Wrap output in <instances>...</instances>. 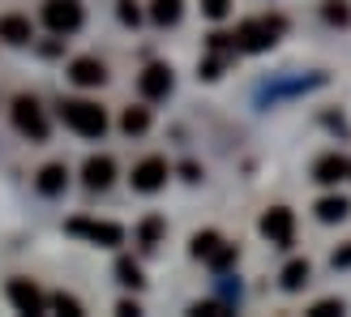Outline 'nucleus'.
I'll use <instances>...</instances> for the list:
<instances>
[{
	"instance_id": "obj_23",
	"label": "nucleus",
	"mask_w": 351,
	"mask_h": 317,
	"mask_svg": "<svg viewBox=\"0 0 351 317\" xmlns=\"http://www.w3.org/2000/svg\"><path fill=\"white\" fill-rule=\"evenodd\" d=\"M159 236H163V219H146L142 223V244H146V249H154Z\"/></svg>"
},
{
	"instance_id": "obj_16",
	"label": "nucleus",
	"mask_w": 351,
	"mask_h": 317,
	"mask_svg": "<svg viewBox=\"0 0 351 317\" xmlns=\"http://www.w3.org/2000/svg\"><path fill=\"white\" fill-rule=\"evenodd\" d=\"M347 215H351V202L347 198H322L317 202V219L322 223H343Z\"/></svg>"
},
{
	"instance_id": "obj_4",
	"label": "nucleus",
	"mask_w": 351,
	"mask_h": 317,
	"mask_svg": "<svg viewBox=\"0 0 351 317\" xmlns=\"http://www.w3.org/2000/svg\"><path fill=\"white\" fill-rule=\"evenodd\" d=\"M13 125H17V133H26L30 142H43L47 137V116H43V108L30 95H22L13 103Z\"/></svg>"
},
{
	"instance_id": "obj_24",
	"label": "nucleus",
	"mask_w": 351,
	"mask_h": 317,
	"mask_svg": "<svg viewBox=\"0 0 351 317\" xmlns=\"http://www.w3.org/2000/svg\"><path fill=\"white\" fill-rule=\"evenodd\" d=\"M202 13L219 22V17H227V13H232V0H202Z\"/></svg>"
},
{
	"instance_id": "obj_27",
	"label": "nucleus",
	"mask_w": 351,
	"mask_h": 317,
	"mask_svg": "<svg viewBox=\"0 0 351 317\" xmlns=\"http://www.w3.org/2000/svg\"><path fill=\"white\" fill-rule=\"evenodd\" d=\"M193 313H197V317H227L232 309L219 305V301H206V305H193Z\"/></svg>"
},
{
	"instance_id": "obj_9",
	"label": "nucleus",
	"mask_w": 351,
	"mask_h": 317,
	"mask_svg": "<svg viewBox=\"0 0 351 317\" xmlns=\"http://www.w3.org/2000/svg\"><path fill=\"white\" fill-rule=\"evenodd\" d=\"M129 180H133L137 193H154V189H163V185H167V158H159V154H154V158H142V163L133 167Z\"/></svg>"
},
{
	"instance_id": "obj_2",
	"label": "nucleus",
	"mask_w": 351,
	"mask_h": 317,
	"mask_svg": "<svg viewBox=\"0 0 351 317\" xmlns=\"http://www.w3.org/2000/svg\"><path fill=\"white\" fill-rule=\"evenodd\" d=\"M283 30H287L283 17H253V22H240V30L232 39H236L240 51H266V47H274V39Z\"/></svg>"
},
{
	"instance_id": "obj_3",
	"label": "nucleus",
	"mask_w": 351,
	"mask_h": 317,
	"mask_svg": "<svg viewBox=\"0 0 351 317\" xmlns=\"http://www.w3.org/2000/svg\"><path fill=\"white\" fill-rule=\"evenodd\" d=\"M193 257L210 261L215 270H227L236 261V244H227L219 232H197V236H193Z\"/></svg>"
},
{
	"instance_id": "obj_11",
	"label": "nucleus",
	"mask_w": 351,
	"mask_h": 317,
	"mask_svg": "<svg viewBox=\"0 0 351 317\" xmlns=\"http://www.w3.org/2000/svg\"><path fill=\"white\" fill-rule=\"evenodd\" d=\"M82 180L86 189H108L116 180V163L108 154H95V158H86V167H82Z\"/></svg>"
},
{
	"instance_id": "obj_22",
	"label": "nucleus",
	"mask_w": 351,
	"mask_h": 317,
	"mask_svg": "<svg viewBox=\"0 0 351 317\" xmlns=\"http://www.w3.org/2000/svg\"><path fill=\"white\" fill-rule=\"evenodd\" d=\"M47 305H51V309H60V313H69V317H82V301H77V296H64V292H56Z\"/></svg>"
},
{
	"instance_id": "obj_14",
	"label": "nucleus",
	"mask_w": 351,
	"mask_h": 317,
	"mask_svg": "<svg viewBox=\"0 0 351 317\" xmlns=\"http://www.w3.org/2000/svg\"><path fill=\"white\" fill-rule=\"evenodd\" d=\"M0 39H5V43H13V47H22V43H30V39H34V30H30V22H26V17L9 13V17H0Z\"/></svg>"
},
{
	"instance_id": "obj_18",
	"label": "nucleus",
	"mask_w": 351,
	"mask_h": 317,
	"mask_svg": "<svg viewBox=\"0 0 351 317\" xmlns=\"http://www.w3.org/2000/svg\"><path fill=\"white\" fill-rule=\"evenodd\" d=\"M308 274H313L308 261H300V257L287 261V266H283V292H300V287L308 283Z\"/></svg>"
},
{
	"instance_id": "obj_25",
	"label": "nucleus",
	"mask_w": 351,
	"mask_h": 317,
	"mask_svg": "<svg viewBox=\"0 0 351 317\" xmlns=\"http://www.w3.org/2000/svg\"><path fill=\"white\" fill-rule=\"evenodd\" d=\"M343 313V301H317L308 309V317H339Z\"/></svg>"
},
{
	"instance_id": "obj_19",
	"label": "nucleus",
	"mask_w": 351,
	"mask_h": 317,
	"mask_svg": "<svg viewBox=\"0 0 351 317\" xmlns=\"http://www.w3.org/2000/svg\"><path fill=\"white\" fill-rule=\"evenodd\" d=\"M120 129H125V133H146V129H150V112H146V108H125V116H120Z\"/></svg>"
},
{
	"instance_id": "obj_6",
	"label": "nucleus",
	"mask_w": 351,
	"mask_h": 317,
	"mask_svg": "<svg viewBox=\"0 0 351 317\" xmlns=\"http://www.w3.org/2000/svg\"><path fill=\"white\" fill-rule=\"evenodd\" d=\"M43 22L51 34H73L82 26V5L77 0H47L43 5Z\"/></svg>"
},
{
	"instance_id": "obj_12",
	"label": "nucleus",
	"mask_w": 351,
	"mask_h": 317,
	"mask_svg": "<svg viewBox=\"0 0 351 317\" xmlns=\"http://www.w3.org/2000/svg\"><path fill=\"white\" fill-rule=\"evenodd\" d=\"M351 176V163L343 154H322L317 163H313V180H322V185H339Z\"/></svg>"
},
{
	"instance_id": "obj_8",
	"label": "nucleus",
	"mask_w": 351,
	"mask_h": 317,
	"mask_svg": "<svg viewBox=\"0 0 351 317\" xmlns=\"http://www.w3.org/2000/svg\"><path fill=\"white\" fill-rule=\"evenodd\" d=\"M171 86H176V78H171L167 64H146L142 78H137V91H142V99H150V103L154 99H167Z\"/></svg>"
},
{
	"instance_id": "obj_17",
	"label": "nucleus",
	"mask_w": 351,
	"mask_h": 317,
	"mask_svg": "<svg viewBox=\"0 0 351 317\" xmlns=\"http://www.w3.org/2000/svg\"><path fill=\"white\" fill-rule=\"evenodd\" d=\"M150 22L154 26H176L180 22V0H150Z\"/></svg>"
},
{
	"instance_id": "obj_10",
	"label": "nucleus",
	"mask_w": 351,
	"mask_h": 317,
	"mask_svg": "<svg viewBox=\"0 0 351 317\" xmlns=\"http://www.w3.org/2000/svg\"><path fill=\"white\" fill-rule=\"evenodd\" d=\"M9 301L17 313H43L47 309V296L30 283V279H9Z\"/></svg>"
},
{
	"instance_id": "obj_13",
	"label": "nucleus",
	"mask_w": 351,
	"mask_h": 317,
	"mask_svg": "<svg viewBox=\"0 0 351 317\" xmlns=\"http://www.w3.org/2000/svg\"><path fill=\"white\" fill-rule=\"evenodd\" d=\"M69 78H73L77 86H103L108 82V69H103V60H95V56H77L73 64H69Z\"/></svg>"
},
{
	"instance_id": "obj_7",
	"label": "nucleus",
	"mask_w": 351,
	"mask_h": 317,
	"mask_svg": "<svg viewBox=\"0 0 351 317\" xmlns=\"http://www.w3.org/2000/svg\"><path fill=\"white\" fill-rule=\"evenodd\" d=\"M69 232L86 236L90 244H103V249H112V244L125 240V232H120L116 223H99V219H69Z\"/></svg>"
},
{
	"instance_id": "obj_1",
	"label": "nucleus",
	"mask_w": 351,
	"mask_h": 317,
	"mask_svg": "<svg viewBox=\"0 0 351 317\" xmlns=\"http://www.w3.org/2000/svg\"><path fill=\"white\" fill-rule=\"evenodd\" d=\"M60 120L82 137H103L108 133V112H103L99 103H90V99H64L60 103Z\"/></svg>"
},
{
	"instance_id": "obj_5",
	"label": "nucleus",
	"mask_w": 351,
	"mask_h": 317,
	"mask_svg": "<svg viewBox=\"0 0 351 317\" xmlns=\"http://www.w3.org/2000/svg\"><path fill=\"white\" fill-rule=\"evenodd\" d=\"M261 236H266L270 244H278V249H291V240H295V215L287 206H274L261 215Z\"/></svg>"
},
{
	"instance_id": "obj_28",
	"label": "nucleus",
	"mask_w": 351,
	"mask_h": 317,
	"mask_svg": "<svg viewBox=\"0 0 351 317\" xmlns=\"http://www.w3.org/2000/svg\"><path fill=\"white\" fill-rule=\"evenodd\" d=\"M351 266V244H343V249L335 253V270H347Z\"/></svg>"
},
{
	"instance_id": "obj_15",
	"label": "nucleus",
	"mask_w": 351,
	"mask_h": 317,
	"mask_svg": "<svg viewBox=\"0 0 351 317\" xmlns=\"http://www.w3.org/2000/svg\"><path fill=\"white\" fill-rule=\"evenodd\" d=\"M64 185H69V167H64V163H47V167L39 172V193H47V198L64 193Z\"/></svg>"
},
{
	"instance_id": "obj_20",
	"label": "nucleus",
	"mask_w": 351,
	"mask_h": 317,
	"mask_svg": "<svg viewBox=\"0 0 351 317\" xmlns=\"http://www.w3.org/2000/svg\"><path fill=\"white\" fill-rule=\"evenodd\" d=\"M322 17H326L330 26H347V22H351V5H347V0H326V5H322Z\"/></svg>"
},
{
	"instance_id": "obj_21",
	"label": "nucleus",
	"mask_w": 351,
	"mask_h": 317,
	"mask_svg": "<svg viewBox=\"0 0 351 317\" xmlns=\"http://www.w3.org/2000/svg\"><path fill=\"white\" fill-rule=\"evenodd\" d=\"M116 274H120V283H125V287H142V283H146V279H142V266H137L133 257H120V261H116Z\"/></svg>"
},
{
	"instance_id": "obj_26",
	"label": "nucleus",
	"mask_w": 351,
	"mask_h": 317,
	"mask_svg": "<svg viewBox=\"0 0 351 317\" xmlns=\"http://www.w3.org/2000/svg\"><path fill=\"white\" fill-rule=\"evenodd\" d=\"M116 13H120V22H125V26H137V22H142V13H137V5H133V0H116Z\"/></svg>"
}]
</instances>
